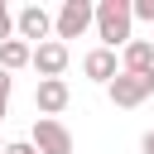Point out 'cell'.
Returning a JSON list of instances; mask_svg holds the SVG:
<instances>
[{
    "instance_id": "1",
    "label": "cell",
    "mask_w": 154,
    "mask_h": 154,
    "mask_svg": "<svg viewBox=\"0 0 154 154\" xmlns=\"http://www.w3.org/2000/svg\"><path fill=\"white\" fill-rule=\"evenodd\" d=\"M130 24H135V5L130 0H101L96 5V38L101 48H125L130 43Z\"/></svg>"
},
{
    "instance_id": "2",
    "label": "cell",
    "mask_w": 154,
    "mask_h": 154,
    "mask_svg": "<svg viewBox=\"0 0 154 154\" xmlns=\"http://www.w3.org/2000/svg\"><path fill=\"white\" fill-rule=\"evenodd\" d=\"M91 24H96V5H87V0H63L53 34H58V43H67V38H82Z\"/></svg>"
},
{
    "instance_id": "3",
    "label": "cell",
    "mask_w": 154,
    "mask_h": 154,
    "mask_svg": "<svg viewBox=\"0 0 154 154\" xmlns=\"http://www.w3.org/2000/svg\"><path fill=\"white\" fill-rule=\"evenodd\" d=\"M106 91H111V101H116L120 111H130V106H140V101L154 96V72H120Z\"/></svg>"
},
{
    "instance_id": "4",
    "label": "cell",
    "mask_w": 154,
    "mask_h": 154,
    "mask_svg": "<svg viewBox=\"0 0 154 154\" xmlns=\"http://www.w3.org/2000/svg\"><path fill=\"white\" fill-rule=\"evenodd\" d=\"M29 144H34L38 154H72V135H67V125H63V120H48V116L34 120Z\"/></svg>"
},
{
    "instance_id": "5",
    "label": "cell",
    "mask_w": 154,
    "mask_h": 154,
    "mask_svg": "<svg viewBox=\"0 0 154 154\" xmlns=\"http://www.w3.org/2000/svg\"><path fill=\"white\" fill-rule=\"evenodd\" d=\"M14 24H19V38L29 43V38H38V43H48V34H53V14L43 10V5H24L19 14H14Z\"/></svg>"
},
{
    "instance_id": "6",
    "label": "cell",
    "mask_w": 154,
    "mask_h": 154,
    "mask_svg": "<svg viewBox=\"0 0 154 154\" xmlns=\"http://www.w3.org/2000/svg\"><path fill=\"white\" fill-rule=\"evenodd\" d=\"M67 43H58V38H48V43H38L34 48V72H38V82H48V77H63V67H67Z\"/></svg>"
},
{
    "instance_id": "7",
    "label": "cell",
    "mask_w": 154,
    "mask_h": 154,
    "mask_svg": "<svg viewBox=\"0 0 154 154\" xmlns=\"http://www.w3.org/2000/svg\"><path fill=\"white\" fill-rule=\"evenodd\" d=\"M67 101H72V91H67L63 77H48V82L34 87V106H38V116H48V120H58V111H63Z\"/></svg>"
},
{
    "instance_id": "8",
    "label": "cell",
    "mask_w": 154,
    "mask_h": 154,
    "mask_svg": "<svg viewBox=\"0 0 154 154\" xmlns=\"http://www.w3.org/2000/svg\"><path fill=\"white\" fill-rule=\"evenodd\" d=\"M82 72H87L91 82H106V87H111L125 67H116V53H111V48H91V53L82 58Z\"/></svg>"
},
{
    "instance_id": "9",
    "label": "cell",
    "mask_w": 154,
    "mask_h": 154,
    "mask_svg": "<svg viewBox=\"0 0 154 154\" xmlns=\"http://www.w3.org/2000/svg\"><path fill=\"white\" fill-rule=\"evenodd\" d=\"M120 63H125V72H154V43L149 38H130Z\"/></svg>"
},
{
    "instance_id": "10",
    "label": "cell",
    "mask_w": 154,
    "mask_h": 154,
    "mask_svg": "<svg viewBox=\"0 0 154 154\" xmlns=\"http://www.w3.org/2000/svg\"><path fill=\"white\" fill-rule=\"evenodd\" d=\"M0 67H5V72H14V67H34V48H29L24 38L0 43Z\"/></svg>"
},
{
    "instance_id": "11",
    "label": "cell",
    "mask_w": 154,
    "mask_h": 154,
    "mask_svg": "<svg viewBox=\"0 0 154 154\" xmlns=\"http://www.w3.org/2000/svg\"><path fill=\"white\" fill-rule=\"evenodd\" d=\"M14 29H19V24H14V14H10V10H5V0H0V43H10V38H14Z\"/></svg>"
},
{
    "instance_id": "12",
    "label": "cell",
    "mask_w": 154,
    "mask_h": 154,
    "mask_svg": "<svg viewBox=\"0 0 154 154\" xmlns=\"http://www.w3.org/2000/svg\"><path fill=\"white\" fill-rule=\"evenodd\" d=\"M135 19H149L154 24V0H135Z\"/></svg>"
},
{
    "instance_id": "13",
    "label": "cell",
    "mask_w": 154,
    "mask_h": 154,
    "mask_svg": "<svg viewBox=\"0 0 154 154\" xmlns=\"http://www.w3.org/2000/svg\"><path fill=\"white\" fill-rule=\"evenodd\" d=\"M5 154H38V149H34L29 140H14V144H5Z\"/></svg>"
},
{
    "instance_id": "14",
    "label": "cell",
    "mask_w": 154,
    "mask_h": 154,
    "mask_svg": "<svg viewBox=\"0 0 154 154\" xmlns=\"http://www.w3.org/2000/svg\"><path fill=\"white\" fill-rule=\"evenodd\" d=\"M10 87H14V82H10V72L0 67V101H10Z\"/></svg>"
},
{
    "instance_id": "15",
    "label": "cell",
    "mask_w": 154,
    "mask_h": 154,
    "mask_svg": "<svg viewBox=\"0 0 154 154\" xmlns=\"http://www.w3.org/2000/svg\"><path fill=\"white\" fill-rule=\"evenodd\" d=\"M140 149H144V154H154V130H149V135L140 140Z\"/></svg>"
},
{
    "instance_id": "16",
    "label": "cell",
    "mask_w": 154,
    "mask_h": 154,
    "mask_svg": "<svg viewBox=\"0 0 154 154\" xmlns=\"http://www.w3.org/2000/svg\"><path fill=\"white\" fill-rule=\"evenodd\" d=\"M0 120H5V101H0Z\"/></svg>"
},
{
    "instance_id": "17",
    "label": "cell",
    "mask_w": 154,
    "mask_h": 154,
    "mask_svg": "<svg viewBox=\"0 0 154 154\" xmlns=\"http://www.w3.org/2000/svg\"><path fill=\"white\" fill-rule=\"evenodd\" d=\"M0 154H5V144H0Z\"/></svg>"
}]
</instances>
